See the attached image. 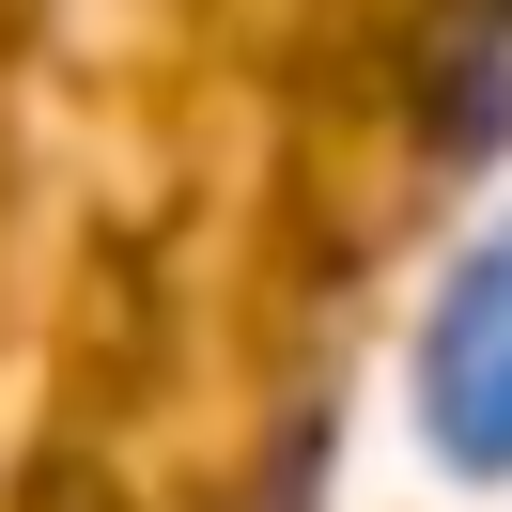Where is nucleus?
<instances>
[{
    "label": "nucleus",
    "instance_id": "obj_1",
    "mask_svg": "<svg viewBox=\"0 0 512 512\" xmlns=\"http://www.w3.org/2000/svg\"><path fill=\"white\" fill-rule=\"evenodd\" d=\"M404 388H419V450L450 481H512V218L435 280Z\"/></svg>",
    "mask_w": 512,
    "mask_h": 512
}]
</instances>
